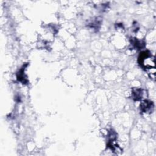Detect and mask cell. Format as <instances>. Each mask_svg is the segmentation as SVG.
<instances>
[{
  "label": "cell",
  "instance_id": "obj_1",
  "mask_svg": "<svg viewBox=\"0 0 156 156\" xmlns=\"http://www.w3.org/2000/svg\"><path fill=\"white\" fill-rule=\"evenodd\" d=\"M138 62L144 69H155L154 57L151 55L148 51H144L141 52L138 57Z\"/></svg>",
  "mask_w": 156,
  "mask_h": 156
},
{
  "label": "cell",
  "instance_id": "obj_2",
  "mask_svg": "<svg viewBox=\"0 0 156 156\" xmlns=\"http://www.w3.org/2000/svg\"><path fill=\"white\" fill-rule=\"evenodd\" d=\"M154 108V104L152 101L145 99L140 104V110L143 113H152Z\"/></svg>",
  "mask_w": 156,
  "mask_h": 156
},
{
  "label": "cell",
  "instance_id": "obj_3",
  "mask_svg": "<svg viewBox=\"0 0 156 156\" xmlns=\"http://www.w3.org/2000/svg\"><path fill=\"white\" fill-rule=\"evenodd\" d=\"M27 65V64H26L25 65H24V66L19 70V71L16 74L17 80L23 84H27L28 83L27 77L24 73V70H25Z\"/></svg>",
  "mask_w": 156,
  "mask_h": 156
},
{
  "label": "cell",
  "instance_id": "obj_4",
  "mask_svg": "<svg viewBox=\"0 0 156 156\" xmlns=\"http://www.w3.org/2000/svg\"><path fill=\"white\" fill-rule=\"evenodd\" d=\"M144 96V90L141 88H135L133 89L132 92V98L135 101H140L142 99Z\"/></svg>",
  "mask_w": 156,
  "mask_h": 156
},
{
  "label": "cell",
  "instance_id": "obj_5",
  "mask_svg": "<svg viewBox=\"0 0 156 156\" xmlns=\"http://www.w3.org/2000/svg\"><path fill=\"white\" fill-rule=\"evenodd\" d=\"M101 19H99V18H96V19L93 20L92 21H91L88 24V26L95 30H98V29L101 26Z\"/></svg>",
  "mask_w": 156,
  "mask_h": 156
},
{
  "label": "cell",
  "instance_id": "obj_6",
  "mask_svg": "<svg viewBox=\"0 0 156 156\" xmlns=\"http://www.w3.org/2000/svg\"><path fill=\"white\" fill-rule=\"evenodd\" d=\"M132 45L135 48H137L138 49H142L144 47V43L141 41V40H137L136 38H133V39H132Z\"/></svg>",
  "mask_w": 156,
  "mask_h": 156
}]
</instances>
